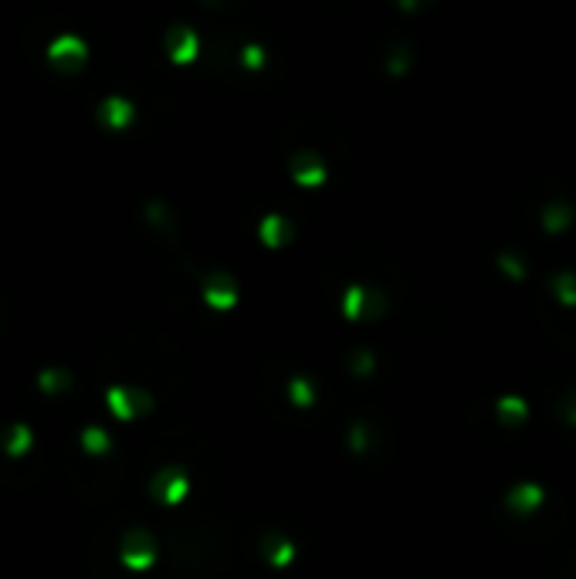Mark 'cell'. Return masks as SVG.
Returning a JSON list of instances; mask_svg holds the SVG:
<instances>
[{"label":"cell","instance_id":"5bb4252c","mask_svg":"<svg viewBox=\"0 0 576 579\" xmlns=\"http://www.w3.org/2000/svg\"><path fill=\"white\" fill-rule=\"evenodd\" d=\"M549 292L563 309H576V268H560L549 278Z\"/></svg>","mask_w":576,"mask_h":579},{"label":"cell","instance_id":"30bf717a","mask_svg":"<svg viewBox=\"0 0 576 579\" xmlns=\"http://www.w3.org/2000/svg\"><path fill=\"white\" fill-rule=\"evenodd\" d=\"M295 234H299V227H295L292 214H285V210H268L258 221V241L272 251L288 248L295 241Z\"/></svg>","mask_w":576,"mask_h":579},{"label":"cell","instance_id":"5b68a950","mask_svg":"<svg viewBox=\"0 0 576 579\" xmlns=\"http://www.w3.org/2000/svg\"><path fill=\"white\" fill-rule=\"evenodd\" d=\"M200 302L211 312L228 315L241 305V282L238 275L228 268H211L204 278H200Z\"/></svg>","mask_w":576,"mask_h":579},{"label":"cell","instance_id":"8992f818","mask_svg":"<svg viewBox=\"0 0 576 579\" xmlns=\"http://www.w3.org/2000/svg\"><path fill=\"white\" fill-rule=\"evenodd\" d=\"M89 61V45H85L82 34H58V38L48 41V65L55 68L61 78H75Z\"/></svg>","mask_w":576,"mask_h":579},{"label":"cell","instance_id":"52a82bcc","mask_svg":"<svg viewBox=\"0 0 576 579\" xmlns=\"http://www.w3.org/2000/svg\"><path fill=\"white\" fill-rule=\"evenodd\" d=\"M136 119H139V105L122 92H112L95 105V126H99L102 133H112V136L126 133V129L136 126Z\"/></svg>","mask_w":576,"mask_h":579},{"label":"cell","instance_id":"9c48e42d","mask_svg":"<svg viewBox=\"0 0 576 579\" xmlns=\"http://www.w3.org/2000/svg\"><path fill=\"white\" fill-rule=\"evenodd\" d=\"M502 502H505V508H509L512 515H522V519H529V515L543 512L546 485H543V481H536V478H522L509 491H505Z\"/></svg>","mask_w":576,"mask_h":579},{"label":"cell","instance_id":"277c9868","mask_svg":"<svg viewBox=\"0 0 576 579\" xmlns=\"http://www.w3.org/2000/svg\"><path fill=\"white\" fill-rule=\"evenodd\" d=\"M163 55L173 68H190L204 55V34L190 21H173L163 28Z\"/></svg>","mask_w":576,"mask_h":579},{"label":"cell","instance_id":"6da1fadb","mask_svg":"<svg viewBox=\"0 0 576 579\" xmlns=\"http://www.w3.org/2000/svg\"><path fill=\"white\" fill-rule=\"evenodd\" d=\"M116 559L122 569H129L136 576L150 573L156 559H160V539H156L150 525H126V532L116 542Z\"/></svg>","mask_w":576,"mask_h":579},{"label":"cell","instance_id":"3957f363","mask_svg":"<svg viewBox=\"0 0 576 579\" xmlns=\"http://www.w3.org/2000/svg\"><path fill=\"white\" fill-rule=\"evenodd\" d=\"M190 491H194V478L180 464H163L146 478V498L153 508H180L190 498Z\"/></svg>","mask_w":576,"mask_h":579},{"label":"cell","instance_id":"4fadbf2b","mask_svg":"<svg viewBox=\"0 0 576 579\" xmlns=\"http://www.w3.org/2000/svg\"><path fill=\"white\" fill-rule=\"evenodd\" d=\"M366 298H370V288H366V282H353V285L343 288V302H339V312H343L346 322L360 326L363 312H366Z\"/></svg>","mask_w":576,"mask_h":579},{"label":"cell","instance_id":"9a60e30c","mask_svg":"<svg viewBox=\"0 0 576 579\" xmlns=\"http://www.w3.org/2000/svg\"><path fill=\"white\" fill-rule=\"evenodd\" d=\"M38 386L48 393V397H58V393H72L75 373L65 370V366H48V370L38 373Z\"/></svg>","mask_w":576,"mask_h":579},{"label":"cell","instance_id":"7c38bea8","mask_svg":"<svg viewBox=\"0 0 576 579\" xmlns=\"http://www.w3.org/2000/svg\"><path fill=\"white\" fill-rule=\"evenodd\" d=\"M116 441H112V431H106V427L99 424H89L78 431V451H82V458L89 461H106L116 454Z\"/></svg>","mask_w":576,"mask_h":579},{"label":"cell","instance_id":"7a4b0ae2","mask_svg":"<svg viewBox=\"0 0 576 579\" xmlns=\"http://www.w3.org/2000/svg\"><path fill=\"white\" fill-rule=\"evenodd\" d=\"M292 187H295V183L288 180L285 193L292 190ZM319 190H329V193H333V197H336V204L343 207V214H346V224L353 227V210H349V200H346L343 187H339L336 180H329L326 187H319ZM285 193H282V200H285ZM244 204H261V207H265V214H268V210H275V183H255V187H248V190H244L241 197H238V200H234V204H231L228 217H224V227H228V221L234 217V210H238V207H244ZM278 210H282V204H278ZM221 241H224V234H221ZM349 244H353V271H356V234H353V231H349ZM221 261H224V258H221Z\"/></svg>","mask_w":576,"mask_h":579},{"label":"cell","instance_id":"8fae6325","mask_svg":"<svg viewBox=\"0 0 576 579\" xmlns=\"http://www.w3.org/2000/svg\"><path fill=\"white\" fill-rule=\"evenodd\" d=\"M258 556L265 559L272 569H288L299 559V546H295L292 539H288L285 532H278V529H265L261 532V539H258Z\"/></svg>","mask_w":576,"mask_h":579},{"label":"cell","instance_id":"ba28073f","mask_svg":"<svg viewBox=\"0 0 576 579\" xmlns=\"http://www.w3.org/2000/svg\"><path fill=\"white\" fill-rule=\"evenodd\" d=\"M288 180L295 183L299 190H319L329 183V163L326 156L319 153V149H299V153H292V160H288Z\"/></svg>","mask_w":576,"mask_h":579}]
</instances>
